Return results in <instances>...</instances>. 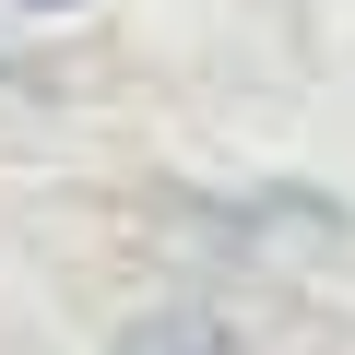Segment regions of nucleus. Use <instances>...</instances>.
I'll use <instances>...</instances> for the list:
<instances>
[{
  "instance_id": "f257e3e1",
  "label": "nucleus",
  "mask_w": 355,
  "mask_h": 355,
  "mask_svg": "<svg viewBox=\"0 0 355 355\" xmlns=\"http://www.w3.org/2000/svg\"><path fill=\"white\" fill-rule=\"evenodd\" d=\"M119 355H249V343H237V331H225L214 308H154V320H142V331H130Z\"/></svg>"
},
{
  "instance_id": "f03ea898",
  "label": "nucleus",
  "mask_w": 355,
  "mask_h": 355,
  "mask_svg": "<svg viewBox=\"0 0 355 355\" xmlns=\"http://www.w3.org/2000/svg\"><path fill=\"white\" fill-rule=\"evenodd\" d=\"M12 12H83V0H12Z\"/></svg>"
}]
</instances>
